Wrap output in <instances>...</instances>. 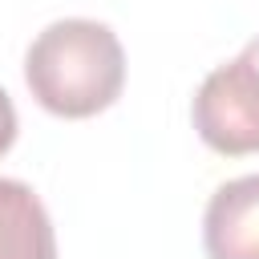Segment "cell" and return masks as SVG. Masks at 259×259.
I'll use <instances>...</instances> for the list:
<instances>
[{
  "label": "cell",
  "mask_w": 259,
  "mask_h": 259,
  "mask_svg": "<svg viewBox=\"0 0 259 259\" xmlns=\"http://www.w3.org/2000/svg\"><path fill=\"white\" fill-rule=\"evenodd\" d=\"M24 81L49 113L93 117L109 109L125 85L121 40L101 20H53L24 53Z\"/></svg>",
  "instance_id": "1"
},
{
  "label": "cell",
  "mask_w": 259,
  "mask_h": 259,
  "mask_svg": "<svg viewBox=\"0 0 259 259\" xmlns=\"http://www.w3.org/2000/svg\"><path fill=\"white\" fill-rule=\"evenodd\" d=\"M190 113L210 150L231 158L259 150V36L235 61L206 73Z\"/></svg>",
  "instance_id": "2"
},
{
  "label": "cell",
  "mask_w": 259,
  "mask_h": 259,
  "mask_svg": "<svg viewBox=\"0 0 259 259\" xmlns=\"http://www.w3.org/2000/svg\"><path fill=\"white\" fill-rule=\"evenodd\" d=\"M202 247L210 259H259V174L231 178L210 194Z\"/></svg>",
  "instance_id": "3"
},
{
  "label": "cell",
  "mask_w": 259,
  "mask_h": 259,
  "mask_svg": "<svg viewBox=\"0 0 259 259\" xmlns=\"http://www.w3.org/2000/svg\"><path fill=\"white\" fill-rule=\"evenodd\" d=\"M0 259H57L53 219L20 178H0Z\"/></svg>",
  "instance_id": "4"
},
{
  "label": "cell",
  "mask_w": 259,
  "mask_h": 259,
  "mask_svg": "<svg viewBox=\"0 0 259 259\" xmlns=\"http://www.w3.org/2000/svg\"><path fill=\"white\" fill-rule=\"evenodd\" d=\"M12 142H16V105H12V97L0 89V154H4Z\"/></svg>",
  "instance_id": "5"
}]
</instances>
